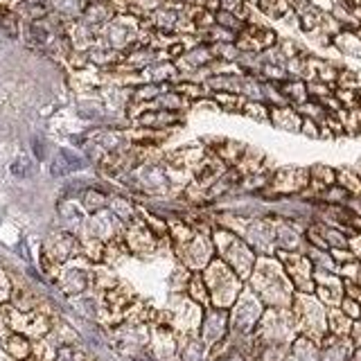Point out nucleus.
Listing matches in <instances>:
<instances>
[{"label":"nucleus","instance_id":"1","mask_svg":"<svg viewBox=\"0 0 361 361\" xmlns=\"http://www.w3.org/2000/svg\"><path fill=\"white\" fill-rule=\"evenodd\" d=\"M253 271V287L262 302L271 305V307H287L293 302V285L287 278L285 267L274 262V259H259Z\"/></svg>","mask_w":361,"mask_h":361},{"label":"nucleus","instance_id":"2","mask_svg":"<svg viewBox=\"0 0 361 361\" xmlns=\"http://www.w3.org/2000/svg\"><path fill=\"white\" fill-rule=\"evenodd\" d=\"M206 285L210 291V302H214V307H228L240 296V287H242V278L235 274V271L224 262V259H214L208 262L206 269Z\"/></svg>","mask_w":361,"mask_h":361},{"label":"nucleus","instance_id":"3","mask_svg":"<svg viewBox=\"0 0 361 361\" xmlns=\"http://www.w3.org/2000/svg\"><path fill=\"white\" fill-rule=\"evenodd\" d=\"M217 244L221 251V259L228 264L240 278H248L255 267V253L244 240L235 237L233 233L219 231L217 233Z\"/></svg>","mask_w":361,"mask_h":361},{"label":"nucleus","instance_id":"4","mask_svg":"<svg viewBox=\"0 0 361 361\" xmlns=\"http://www.w3.org/2000/svg\"><path fill=\"white\" fill-rule=\"evenodd\" d=\"M293 319H296L298 327L314 338H319L327 330V316L323 312L321 300H316L310 293H300L293 298Z\"/></svg>","mask_w":361,"mask_h":361},{"label":"nucleus","instance_id":"5","mask_svg":"<svg viewBox=\"0 0 361 361\" xmlns=\"http://www.w3.org/2000/svg\"><path fill=\"white\" fill-rule=\"evenodd\" d=\"M307 185H310V167H282L271 174L269 180V188L276 195H285V197L300 195Z\"/></svg>","mask_w":361,"mask_h":361},{"label":"nucleus","instance_id":"6","mask_svg":"<svg viewBox=\"0 0 361 361\" xmlns=\"http://www.w3.org/2000/svg\"><path fill=\"white\" fill-rule=\"evenodd\" d=\"M262 302L248 291H244V296H240V300H237V310L233 314V327L242 334L251 332L253 325L262 319Z\"/></svg>","mask_w":361,"mask_h":361},{"label":"nucleus","instance_id":"7","mask_svg":"<svg viewBox=\"0 0 361 361\" xmlns=\"http://www.w3.org/2000/svg\"><path fill=\"white\" fill-rule=\"evenodd\" d=\"M228 332V312L224 307H208L203 316V341L208 345L221 341Z\"/></svg>","mask_w":361,"mask_h":361},{"label":"nucleus","instance_id":"8","mask_svg":"<svg viewBox=\"0 0 361 361\" xmlns=\"http://www.w3.org/2000/svg\"><path fill=\"white\" fill-rule=\"evenodd\" d=\"M269 122L274 124L280 131H289V133H300L302 127V116L296 111V106H271V118Z\"/></svg>","mask_w":361,"mask_h":361},{"label":"nucleus","instance_id":"9","mask_svg":"<svg viewBox=\"0 0 361 361\" xmlns=\"http://www.w3.org/2000/svg\"><path fill=\"white\" fill-rule=\"evenodd\" d=\"M332 48L348 56H361V37L353 30H341L336 37H332Z\"/></svg>","mask_w":361,"mask_h":361},{"label":"nucleus","instance_id":"10","mask_svg":"<svg viewBox=\"0 0 361 361\" xmlns=\"http://www.w3.org/2000/svg\"><path fill=\"white\" fill-rule=\"evenodd\" d=\"M282 88V93H285V97L289 99V104L291 106H298L302 104V102H307L310 99V93H307V82L305 79H285V82L280 84Z\"/></svg>","mask_w":361,"mask_h":361},{"label":"nucleus","instance_id":"11","mask_svg":"<svg viewBox=\"0 0 361 361\" xmlns=\"http://www.w3.org/2000/svg\"><path fill=\"white\" fill-rule=\"evenodd\" d=\"M336 185L350 192V197L361 195V174L355 167H338L336 169Z\"/></svg>","mask_w":361,"mask_h":361},{"label":"nucleus","instance_id":"12","mask_svg":"<svg viewBox=\"0 0 361 361\" xmlns=\"http://www.w3.org/2000/svg\"><path fill=\"white\" fill-rule=\"evenodd\" d=\"M242 113H244V116L251 118V120H257V122H269V118H271V106L267 104V102L246 99V102H244Z\"/></svg>","mask_w":361,"mask_h":361},{"label":"nucleus","instance_id":"13","mask_svg":"<svg viewBox=\"0 0 361 361\" xmlns=\"http://www.w3.org/2000/svg\"><path fill=\"white\" fill-rule=\"evenodd\" d=\"M336 88H350V90H361V73L350 71V68H341L336 77Z\"/></svg>","mask_w":361,"mask_h":361},{"label":"nucleus","instance_id":"14","mask_svg":"<svg viewBox=\"0 0 361 361\" xmlns=\"http://www.w3.org/2000/svg\"><path fill=\"white\" fill-rule=\"evenodd\" d=\"M334 88L336 86L325 84V82H321V79H310L307 82V93L312 99H323L327 95H334Z\"/></svg>","mask_w":361,"mask_h":361},{"label":"nucleus","instance_id":"15","mask_svg":"<svg viewBox=\"0 0 361 361\" xmlns=\"http://www.w3.org/2000/svg\"><path fill=\"white\" fill-rule=\"evenodd\" d=\"M7 350L11 355H14L16 359H25V357H30V343L23 338L20 334H14L7 341Z\"/></svg>","mask_w":361,"mask_h":361},{"label":"nucleus","instance_id":"16","mask_svg":"<svg viewBox=\"0 0 361 361\" xmlns=\"http://www.w3.org/2000/svg\"><path fill=\"white\" fill-rule=\"evenodd\" d=\"M176 93L188 97V99H199V97L206 95V86H203V84H190V82H185V84L176 86Z\"/></svg>","mask_w":361,"mask_h":361},{"label":"nucleus","instance_id":"17","mask_svg":"<svg viewBox=\"0 0 361 361\" xmlns=\"http://www.w3.org/2000/svg\"><path fill=\"white\" fill-rule=\"evenodd\" d=\"M11 174H14V176H18V178L32 176V174H34V165L30 163V158H25V156L16 158V161L11 163Z\"/></svg>","mask_w":361,"mask_h":361},{"label":"nucleus","instance_id":"18","mask_svg":"<svg viewBox=\"0 0 361 361\" xmlns=\"http://www.w3.org/2000/svg\"><path fill=\"white\" fill-rule=\"evenodd\" d=\"M341 310H343L353 321H359V319H361V305H359L357 300H353L350 296H343V300H341Z\"/></svg>","mask_w":361,"mask_h":361},{"label":"nucleus","instance_id":"19","mask_svg":"<svg viewBox=\"0 0 361 361\" xmlns=\"http://www.w3.org/2000/svg\"><path fill=\"white\" fill-rule=\"evenodd\" d=\"M300 133L307 135V138H321V124L316 120H310V118H302V127H300Z\"/></svg>","mask_w":361,"mask_h":361},{"label":"nucleus","instance_id":"20","mask_svg":"<svg viewBox=\"0 0 361 361\" xmlns=\"http://www.w3.org/2000/svg\"><path fill=\"white\" fill-rule=\"evenodd\" d=\"M32 145H34V154H37V158H39V161H43V158H45V152H43V142H41L39 138H34V140H32Z\"/></svg>","mask_w":361,"mask_h":361},{"label":"nucleus","instance_id":"21","mask_svg":"<svg viewBox=\"0 0 361 361\" xmlns=\"http://www.w3.org/2000/svg\"><path fill=\"white\" fill-rule=\"evenodd\" d=\"M180 5H201L203 7V0H180Z\"/></svg>","mask_w":361,"mask_h":361}]
</instances>
